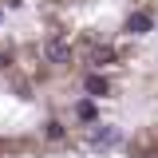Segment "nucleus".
Returning <instances> with one entry per match:
<instances>
[{"instance_id": "f257e3e1", "label": "nucleus", "mask_w": 158, "mask_h": 158, "mask_svg": "<svg viewBox=\"0 0 158 158\" xmlns=\"http://www.w3.org/2000/svg\"><path fill=\"white\" fill-rule=\"evenodd\" d=\"M44 56H48V63H71V40L52 36L48 44H44Z\"/></svg>"}, {"instance_id": "f03ea898", "label": "nucleus", "mask_w": 158, "mask_h": 158, "mask_svg": "<svg viewBox=\"0 0 158 158\" xmlns=\"http://www.w3.org/2000/svg\"><path fill=\"white\" fill-rule=\"evenodd\" d=\"M127 32H135V36H142V32H150V16H146V12H135V16L127 20Z\"/></svg>"}, {"instance_id": "7ed1b4c3", "label": "nucleus", "mask_w": 158, "mask_h": 158, "mask_svg": "<svg viewBox=\"0 0 158 158\" xmlns=\"http://www.w3.org/2000/svg\"><path fill=\"white\" fill-rule=\"evenodd\" d=\"M91 63H95V67L115 63V48H107V44H103V48H91Z\"/></svg>"}, {"instance_id": "20e7f679", "label": "nucleus", "mask_w": 158, "mask_h": 158, "mask_svg": "<svg viewBox=\"0 0 158 158\" xmlns=\"http://www.w3.org/2000/svg\"><path fill=\"white\" fill-rule=\"evenodd\" d=\"M87 95L103 99V95H107V79H103V75H87Z\"/></svg>"}, {"instance_id": "39448f33", "label": "nucleus", "mask_w": 158, "mask_h": 158, "mask_svg": "<svg viewBox=\"0 0 158 158\" xmlns=\"http://www.w3.org/2000/svg\"><path fill=\"white\" fill-rule=\"evenodd\" d=\"M79 118H95V107L91 103H79Z\"/></svg>"}, {"instance_id": "423d86ee", "label": "nucleus", "mask_w": 158, "mask_h": 158, "mask_svg": "<svg viewBox=\"0 0 158 158\" xmlns=\"http://www.w3.org/2000/svg\"><path fill=\"white\" fill-rule=\"evenodd\" d=\"M95 142H115V131H95Z\"/></svg>"}, {"instance_id": "0eeeda50", "label": "nucleus", "mask_w": 158, "mask_h": 158, "mask_svg": "<svg viewBox=\"0 0 158 158\" xmlns=\"http://www.w3.org/2000/svg\"><path fill=\"white\" fill-rule=\"evenodd\" d=\"M8 4H20V0H8Z\"/></svg>"}]
</instances>
